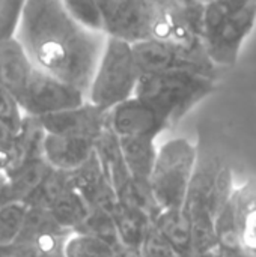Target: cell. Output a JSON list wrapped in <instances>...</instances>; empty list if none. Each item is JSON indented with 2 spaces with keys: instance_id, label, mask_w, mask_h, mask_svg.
I'll return each mask as SVG.
<instances>
[{
  "instance_id": "7",
  "label": "cell",
  "mask_w": 256,
  "mask_h": 257,
  "mask_svg": "<svg viewBox=\"0 0 256 257\" xmlns=\"http://www.w3.org/2000/svg\"><path fill=\"white\" fill-rule=\"evenodd\" d=\"M214 229L220 251L238 250L246 257H256V179L234 188Z\"/></svg>"
},
{
  "instance_id": "6",
  "label": "cell",
  "mask_w": 256,
  "mask_h": 257,
  "mask_svg": "<svg viewBox=\"0 0 256 257\" xmlns=\"http://www.w3.org/2000/svg\"><path fill=\"white\" fill-rule=\"evenodd\" d=\"M234 193L231 167L217 157L198 155L183 211L193 221H216Z\"/></svg>"
},
{
  "instance_id": "29",
  "label": "cell",
  "mask_w": 256,
  "mask_h": 257,
  "mask_svg": "<svg viewBox=\"0 0 256 257\" xmlns=\"http://www.w3.org/2000/svg\"><path fill=\"white\" fill-rule=\"evenodd\" d=\"M26 2L0 0V42L17 38Z\"/></svg>"
},
{
  "instance_id": "35",
  "label": "cell",
  "mask_w": 256,
  "mask_h": 257,
  "mask_svg": "<svg viewBox=\"0 0 256 257\" xmlns=\"http://www.w3.org/2000/svg\"><path fill=\"white\" fill-rule=\"evenodd\" d=\"M195 257H223V254H222L220 248L217 247V248H214V250H211V251H207V253H204V254H199V256Z\"/></svg>"
},
{
  "instance_id": "11",
  "label": "cell",
  "mask_w": 256,
  "mask_h": 257,
  "mask_svg": "<svg viewBox=\"0 0 256 257\" xmlns=\"http://www.w3.org/2000/svg\"><path fill=\"white\" fill-rule=\"evenodd\" d=\"M107 110H103L91 102H84L75 108L38 117L45 134L80 137L97 140L107 128Z\"/></svg>"
},
{
  "instance_id": "33",
  "label": "cell",
  "mask_w": 256,
  "mask_h": 257,
  "mask_svg": "<svg viewBox=\"0 0 256 257\" xmlns=\"http://www.w3.org/2000/svg\"><path fill=\"white\" fill-rule=\"evenodd\" d=\"M116 257H143L140 254L139 250H133V248H127V247H119L116 248Z\"/></svg>"
},
{
  "instance_id": "18",
  "label": "cell",
  "mask_w": 256,
  "mask_h": 257,
  "mask_svg": "<svg viewBox=\"0 0 256 257\" xmlns=\"http://www.w3.org/2000/svg\"><path fill=\"white\" fill-rule=\"evenodd\" d=\"M121 154L130 176L136 181L148 182L157 158L155 140L143 137L118 139Z\"/></svg>"
},
{
  "instance_id": "20",
  "label": "cell",
  "mask_w": 256,
  "mask_h": 257,
  "mask_svg": "<svg viewBox=\"0 0 256 257\" xmlns=\"http://www.w3.org/2000/svg\"><path fill=\"white\" fill-rule=\"evenodd\" d=\"M112 218L122 247L139 250L152 221L142 212L118 203L112 211Z\"/></svg>"
},
{
  "instance_id": "23",
  "label": "cell",
  "mask_w": 256,
  "mask_h": 257,
  "mask_svg": "<svg viewBox=\"0 0 256 257\" xmlns=\"http://www.w3.org/2000/svg\"><path fill=\"white\" fill-rule=\"evenodd\" d=\"M71 188L69 182V173L59 172V170H50L42 182L38 185V188L29 196V199L24 202L27 208H42L50 209L51 205Z\"/></svg>"
},
{
  "instance_id": "16",
  "label": "cell",
  "mask_w": 256,
  "mask_h": 257,
  "mask_svg": "<svg viewBox=\"0 0 256 257\" xmlns=\"http://www.w3.org/2000/svg\"><path fill=\"white\" fill-rule=\"evenodd\" d=\"M167 241L177 257H195V229L190 217L183 209L161 211L152 223Z\"/></svg>"
},
{
  "instance_id": "21",
  "label": "cell",
  "mask_w": 256,
  "mask_h": 257,
  "mask_svg": "<svg viewBox=\"0 0 256 257\" xmlns=\"http://www.w3.org/2000/svg\"><path fill=\"white\" fill-rule=\"evenodd\" d=\"M56 223L66 232L74 233L89 215V206L72 188L65 191L48 209Z\"/></svg>"
},
{
  "instance_id": "34",
  "label": "cell",
  "mask_w": 256,
  "mask_h": 257,
  "mask_svg": "<svg viewBox=\"0 0 256 257\" xmlns=\"http://www.w3.org/2000/svg\"><path fill=\"white\" fill-rule=\"evenodd\" d=\"M6 185H8V175L5 172H0V199L6 190Z\"/></svg>"
},
{
  "instance_id": "24",
  "label": "cell",
  "mask_w": 256,
  "mask_h": 257,
  "mask_svg": "<svg viewBox=\"0 0 256 257\" xmlns=\"http://www.w3.org/2000/svg\"><path fill=\"white\" fill-rule=\"evenodd\" d=\"M27 206L24 203L0 205V250L12 247L21 236Z\"/></svg>"
},
{
  "instance_id": "30",
  "label": "cell",
  "mask_w": 256,
  "mask_h": 257,
  "mask_svg": "<svg viewBox=\"0 0 256 257\" xmlns=\"http://www.w3.org/2000/svg\"><path fill=\"white\" fill-rule=\"evenodd\" d=\"M24 114L17 99L0 86V125H3L12 136H17L23 126Z\"/></svg>"
},
{
  "instance_id": "5",
  "label": "cell",
  "mask_w": 256,
  "mask_h": 257,
  "mask_svg": "<svg viewBox=\"0 0 256 257\" xmlns=\"http://www.w3.org/2000/svg\"><path fill=\"white\" fill-rule=\"evenodd\" d=\"M196 160L198 151L187 139H172L157 151L148 182L160 211L183 209Z\"/></svg>"
},
{
  "instance_id": "32",
  "label": "cell",
  "mask_w": 256,
  "mask_h": 257,
  "mask_svg": "<svg viewBox=\"0 0 256 257\" xmlns=\"http://www.w3.org/2000/svg\"><path fill=\"white\" fill-rule=\"evenodd\" d=\"M6 257H65L63 254L48 253L33 242H17L6 250H0Z\"/></svg>"
},
{
  "instance_id": "3",
  "label": "cell",
  "mask_w": 256,
  "mask_h": 257,
  "mask_svg": "<svg viewBox=\"0 0 256 257\" xmlns=\"http://www.w3.org/2000/svg\"><path fill=\"white\" fill-rule=\"evenodd\" d=\"M256 23V2L216 0L204 9L202 47L219 66L237 63L240 48Z\"/></svg>"
},
{
  "instance_id": "22",
  "label": "cell",
  "mask_w": 256,
  "mask_h": 257,
  "mask_svg": "<svg viewBox=\"0 0 256 257\" xmlns=\"http://www.w3.org/2000/svg\"><path fill=\"white\" fill-rule=\"evenodd\" d=\"M116 197H118V203L145 214L152 223L161 212L158 205L154 200V196L149 188V182L136 181L131 178L116 193Z\"/></svg>"
},
{
  "instance_id": "19",
  "label": "cell",
  "mask_w": 256,
  "mask_h": 257,
  "mask_svg": "<svg viewBox=\"0 0 256 257\" xmlns=\"http://www.w3.org/2000/svg\"><path fill=\"white\" fill-rule=\"evenodd\" d=\"M95 154L100 160L106 178L112 184L115 193H118L131 179V176L125 167L118 137L109 130V126L95 140Z\"/></svg>"
},
{
  "instance_id": "17",
  "label": "cell",
  "mask_w": 256,
  "mask_h": 257,
  "mask_svg": "<svg viewBox=\"0 0 256 257\" xmlns=\"http://www.w3.org/2000/svg\"><path fill=\"white\" fill-rule=\"evenodd\" d=\"M50 170L51 167L44 160H36L8 173V185L0 199V205L24 203Z\"/></svg>"
},
{
  "instance_id": "14",
  "label": "cell",
  "mask_w": 256,
  "mask_h": 257,
  "mask_svg": "<svg viewBox=\"0 0 256 257\" xmlns=\"http://www.w3.org/2000/svg\"><path fill=\"white\" fill-rule=\"evenodd\" d=\"M95 152V142L80 137L45 134L42 143L44 161L53 169L71 173L83 166Z\"/></svg>"
},
{
  "instance_id": "8",
  "label": "cell",
  "mask_w": 256,
  "mask_h": 257,
  "mask_svg": "<svg viewBox=\"0 0 256 257\" xmlns=\"http://www.w3.org/2000/svg\"><path fill=\"white\" fill-rule=\"evenodd\" d=\"M98 5L103 15V33L107 38L128 45L151 41L157 0H104Z\"/></svg>"
},
{
  "instance_id": "2",
  "label": "cell",
  "mask_w": 256,
  "mask_h": 257,
  "mask_svg": "<svg viewBox=\"0 0 256 257\" xmlns=\"http://www.w3.org/2000/svg\"><path fill=\"white\" fill-rule=\"evenodd\" d=\"M216 86V80L193 72L140 74L134 96L149 105L172 130Z\"/></svg>"
},
{
  "instance_id": "27",
  "label": "cell",
  "mask_w": 256,
  "mask_h": 257,
  "mask_svg": "<svg viewBox=\"0 0 256 257\" xmlns=\"http://www.w3.org/2000/svg\"><path fill=\"white\" fill-rule=\"evenodd\" d=\"M65 257H116V250L109 244L80 233H72L68 236L65 247Z\"/></svg>"
},
{
  "instance_id": "15",
  "label": "cell",
  "mask_w": 256,
  "mask_h": 257,
  "mask_svg": "<svg viewBox=\"0 0 256 257\" xmlns=\"http://www.w3.org/2000/svg\"><path fill=\"white\" fill-rule=\"evenodd\" d=\"M32 63L15 38L8 42H0V86L8 90L20 104L32 74Z\"/></svg>"
},
{
  "instance_id": "4",
  "label": "cell",
  "mask_w": 256,
  "mask_h": 257,
  "mask_svg": "<svg viewBox=\"0 0 256 257\" xmlns=\"http://www.w3.org/2000/svg\"><path fill=\"white\" fill-rule=\"evenodd\" d=\"M139 77L133 47L107 38L86 93V101L109 111L134 96Z\"/></svg>"
},
{
  "instance_id": "1",
  "label": "cell",
  "mask_w": 256,
  "mask_h": 257,
  "mask_svg": "<svg viewBox=\"0 0 256 257\" xmlns=\"http://www.w3.org/2000/svg\"><path fill=\"white\" fill-rule=\"evenodd\" d=\"M17 39L35 69L86 96L107 36L77 24L62 0H27Z\"/></svg>"
},
{
  "instance_id": "31",
  "label": "cell",
  "mask_w": 256,
  "mask_h": 257,
  "mask_svg": "<svg viewBox=\"0 0 256 257\" xmlns=\"http://www.w3.org/2000/svg\"><path fill=\"white\" fill-rule=\"evenodd\" d=\"M139 251L143 257H177L167 241L161 236L154 224H151L148 229Z\"/></svg>"
},
{
  "instance_id": "13",
  "label": "cell",
  "mask_w": 256,
  "mask_h": 257,
  "mask_svg": "<svg viewBox=\"0 0 256 257\" xmlns=\"http://www.w3.org/2000/svg\"><path fill=\"white\" fill-rule=\"evenodd\" d=\"M69 182L71 188L83 197L89 209L112 214L118 205L116 193L106 178L95 152L83 166L69 173Z\"/></svg>"
},
{
  "instance_id": "12",
  "label": "cell",
  "mask_w": 256,
  "mask_h": 257,
  "mask_svg": "<svg viewBox=\"0 0 256 257\" xmlns=\"http://www.w3.org/2000/svg\"><path fill=\"white\" fill-rule=\"evenodd\" d=\"M107 126L118 139L143 137L155 140L167 130L160 116L136 96L109 110Z\"/></svg>"
},
{
  "instance_id": "36",
  "label": "cell",
  "mask_w": 256,
  "mask_h": 257,
  "mask_svg": "<svg viewBox=\"0 0 256 257\" xmlns=\"http://www.w3.org/2000/svg\"><path fill=\"white\" fill-rule=\"evenodd\" d=\"M9 137H14V136H12L3 125H0V143H3L5 140H8Z\"/></svg>"
},
{
  "instance_id": "26",
  "label": "cell",
  "mask_w": 256,
  "mask_h": 257,
  "mask_svg": "<svg viewBox=\"0 0 256 257\" xmlns=\"http://www.w3.org/2000/svg\"><path fill=\"white\" fill-rule=\"evenodd\" d=\"M45 233H69V232L63 230L56 223V220L53 218V215L50 214L48 209L27 208L23 232H21V236L17 242L30 241V239H33L39 235H45Z\"/></svg>"
},
{
  "instance_id": "25",
  "label": "cell",
  "mask_w": 256,
  "mask_h": 257,
  "mask_svg": "<svg viewBox=\"0 0 256 257\" xmlns=\"http://www.w3.org/2000/svg\"><path fill=\"white\" fill-rule=\"evenodd\" d=\"M74 233H80V235L97 238V239L109 244L115 250L121 247V242H119V238H118V233H116V227H115L112 214L104 212V211L91 209L89 215L86 217V220L78 226V229Z\"/></svg>"
},
{
  "instance_id": "28",
  "label": "cell",
  "mask_w": 256,
  "mask_h": 257,
  "mask_svg": "<svg viewBox=\"0 0 256 257\" xmlns=\"http://www.w3.org/2000/svg\"><path fill=\"white\" fill-rule=\"evenodd\" d=\"M68 15L81 27L103 33V15L98 2L92 0H62Z\"/></svg>"
},
{
  "instance_id": "9",
  "label": "cell",
  "mask_w": 256,
  "mask_h": 257,
  "mask_svg": "<svg viewBox=\"0 0 256 257\" xmlns=\"http://www.w3.org/2000/svg\"><path fill=\"white\" fill-rule=\"evenodd\" d=\"M131 47L139 74L193 72L217 78L219 68L208 59L205 51H186L157 41H145Z\"/></svg>"
},
{
  "instance_id": "37",
  "label": "cell",
  "mask_w": 256,
  "mask_h": 257,
  "mask_svg": "<svg viewBox=\"0 0 256 257\" xmlns=\"http://www.w3.org/2000/svg\"><path fill=\"white\" fill-rule=\"evenodd\" d=\"M0 257H6V256H5V254H3V253L0 251Z\"/></svg>"
},
{
  "instance_id": "10",
  "label": "cell",
  "mask_w": 256,
  "mask_h": 257,
  "mask_svg": "<svg viewBox=\"0 0 256 257\" xmlns=\"http://www.w3.org/2000/svg\"><path fill=\"white\" fill-rule=\"evenodd\" d=\"M84 102L86 96L78 89L33 68L20 107L24 116L38 119L47 114L75 108Z\"/></svg>"
}]
</instances>
